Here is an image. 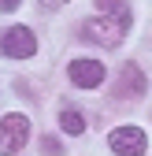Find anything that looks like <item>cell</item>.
<instances>
[{
  "instance_id": "ba28073f",
  "label": "cell",
  "mask_w": 152,
  "mask_h": 156,
  "mask_svg": "<svg viewBox=\"0 0 152 156\" xmlns=\"http://www.w3.org/2000/svg\"><path fill=\"white\" fill-rule=\"evenodd\" d=\"M97 8L104 15H123V19H130V4H126V0H97Z\"/></svg>"
},
{
  "instance_id": "7a4b0ae2",
  "label": "cell",
  "mask_w": 152,
  "mask_h": 156,
  "mask_svg": "<svg viewBox=\"0 0 152 156\" xmlns=\"http://www.w3.org/2000/svg\"><path fill=\"white\" fill-rule=\"evenodd\" d=\"M0 52L11 56V60H30L37 52V37L30 26H11L4 37H0Z\"/></svg>"
},
{
  "instance_id": "5b68a950",
  "label": "cell",
  "mask_w": 152,
  "mask_h": 156,
  "mask_svg": "<svg viewBox=\"0 0 152 156\" xmlns=\"http://www.w3.org/2000/svg\"><path fill=\"white\" fill-rule=\"evenodd\" d=\"M67 74H71L74 86H82V89H97V86L104 82V63H100V60H89V56H78V60H71Z\"/></svg>"
},
{
  "instance_id": "30bf717a",
  "label": "cell",
  "mask_w": 152,
  "mask_h": 156,
  "mask_svg": "<svg viewBox=\"0 0 152 156\" xmlns=\"http://www.w3.org/2000/svg\"><path fill=\"white\" fill-rule=\"evenodd\" d=\"M60 4H67V0H41V8H60Z\"/></svg>"
},
{
  "instance_id": "8992f818",
  "label": "cell",
  "mask_w": 152,
  "mask_h": 156,
  "mask_svg": "<svg viewBox=\"0 0 152 156\" xmlns=\"http://www.w3.org/2000/svg\"><path fill=\"white\" fill-rule=\"evenodd\" d=\"M115 93L119 97H141L145 93V74H141L137 63H123V71H119V89Z\"/></svg>"
},
{
  "instance_id": "277c9868",
  "label": "cell",
  "mask_w": 152,
  "mask_h": 156,
  "mask_svg": "<svg viewBox=\"0 0 152 156\" xmlns=\"http://www.w3.org/2000/svg\"><path fill=\"white\" fill-rule=\"evenodd\" d=\"M30 138V123H26V115H8V119H0V152L11 156L26 145Z\"/></svg>"
},
{
  "instance_id": "52a82bcc",
  "label": "cell",
  "mask_w": 152,
  "mask_h": 156,
  "mask_svg": "<svg viewBox=\"0 0 152 156\" xmlns=\"http://www.w3.org/2000/svg\"><path fill=\"white\" fill-rule=\"evenodd\" d=\"M60 126H63L67 134H82V130H85V119H82V112L63 108V112H60Z\"/></svg>"
},
{
  "instance_id": "9c48e42d",
  "label": "cell",
  "mask_w": 152,
  "mask_h": 156,
  "mask_svg": "<svg viewBox=\"0 0 152 156\" xmlns=\"http://www.w3.org/2000/svg\"><path fill=\"white\" fill-rule=\"evenodd\" d=\"M19 8V0H0V11H15Z\"/></svg>"
},
{
  "instance_id": "6da1fadb",
  "label": "cell",
  "mask_w": 152,
  "mask_h": 156,
  "mask_svg": "<svg viewBox=\"0 0 152 156\" xmlns=\"http://www.w3.org/2000/svg\"><path fill=\"white\" fill-rule=\"evenodd\" d=\"M126 30H130V19H123V15H104V11H100V19L82 23V37H85V41L104 45V48L123 45V41H126Z\"/></svg>"
},
{
  "instance_id": "3957f363",
  "label": "cell",
  "mask_w": 152,
  "mask_h": 156,
  "mask_svg": "<svg viewBox=\"0 0 152 156\" xmlns=\"http://www.w3.org/2000/svg\"><path fill=\"white\" fill-rule=\"evenodd\" d=\"M108 145H111V152H119V156H145L148 138H145L141 126H115L108 134Z\"/></svg>"
}]
</instances>
